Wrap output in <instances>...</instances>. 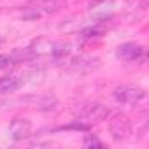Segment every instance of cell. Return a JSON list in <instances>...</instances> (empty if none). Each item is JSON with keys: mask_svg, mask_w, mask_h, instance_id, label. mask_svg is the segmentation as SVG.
I'll use <instances>...</instances> for the list:
<instances>
[{"mask_svg": "<svg viewBox=\"0 0 149 149\" xmlns=\"http://www.w3.org/2000/svg\"><path fill=\"white\" fill-rule=\"evenodd\" d=\"M114 98L121 104H128V105H135L140 100L146 98V91L140 86H133V84H123L118 86L114 90Z\"/></svg>", "mask_w": 149, "mask_h": 149, "instance_id": "obj_1", "label": "cell"}, {"mask_svg": "<svg viewBox=\"0 0 149 149\" xmlns=\"http://www.w3.org/2000/svg\"><path fill=\"white\" fill-rule=\"evenodd\" d=\"M109 126H111V133H112L114 140H118V142H121V140H126V139L130 137V133H132L130 121H128L125 116H121V114L114 116Z\"/></svg>", "mask_w": 149, "mask_h": 149, "instance_id": "obj_2", "label": "cell"}, {"mask_svg": "<svg viewBox=\"0 0 149 149\" xmlns=\"http://www.w3.org/2000/svg\"><path fill=\"white\" fill-rule=\"evenodd\" d=\"M116 54H118V58L133 61V60H139L140 56H144V47L139 46V44H133V42H126V44L118 47Z\"/></svg>", "mask_w": 149, "mask_h": 149, "instance_id": "obj_3", "label": "cell"}, {"mask_svg": "<svg viewBox=\"0 0 149 149\" xmlns=\"http://www.w3.org/2000/svg\"><path fill=\"white\" fill-rule=\"evenodd\" d=\"M30 130H32V125L28 119H14L9 126V133L13 137V140H23L30 135Z\"/></svg>", "mask_w": 149, "mask_h": 149, "instance_id": "obj_4", "label": "cell"}, {"mask_svg": "<svg viewBox=\"0 0 149 149\" xmlns=\"http://www.w3.org/2000/svg\"><path fill=\"white\" fill-rule=\"evenodd\" d=\"M21 86V79L16 76H7L0 79V95H7V93H14L16 90H19Z\"/></svg>", "mask_w": 149, "mask_h": 149, "instance_id": "obj_5", "label": "cell"}, {"mask_svg": "<svg viewBox=\"0 0 149 149\" xmlns=\"http://www.w3.org/2000/svg\"><path fill=\"white\" fill-rule=\"evenodd\" d=\"M84 146H86V147H93V146H95V147H102L104 144H102L97 137H91V135H90V137L84 140Z\"/></svg>", "mask_w": 149, "mask_h": 149, "instance_id": "obj_6", "label": "cell"}, {"mask_svg": "<svg viewBox=\"0 0 149 149\" xmlns=\"http://www.w3.org/2000/svg\"><path fill=\"white\" fill-rule=\"evenodd\" d=\"M13 58L11 56H7V54H0V68H7V67H11L13 65Z\"/></svg>", "mask_w": 149, "mask_h": 149, "instance_id": "obj_7", "label": "cell"}]
</instances>
